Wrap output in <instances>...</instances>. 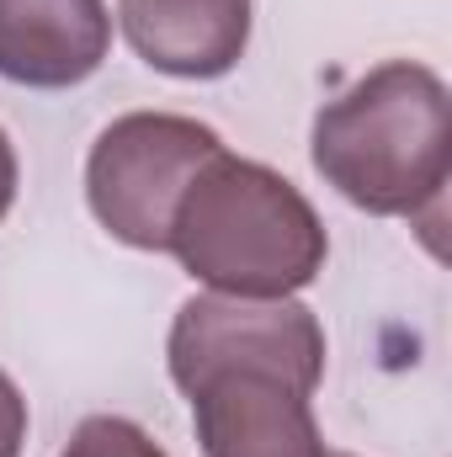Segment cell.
<instances>
[{
  "label": "cell",
  "instance_id": "obj_1",
  "mask_svg": "<svg viewBox=\"0 0 452 457\" xmlns=\"http://www.w3.org/2000/svg\"><path fill=\"white\" fill-rule=\"evenodd\" d=\"M314 170L378 219H415L452 176V96L437 70L389 59L314 117Z\"/></svg>",
  "mask_w": 452,
  "mask_h": 457
},
{
  "label": "cell",
  "instance_id": "obj_2",
  "mask_svg": "<svg viewBox=\"0 0 452 457\" xmlns=\"http://www.w3.org/2000/svg\"><path fill=\"white\" fill-rule=\"evenodd\" d=\"M165 250L208 293L293 298L325 271L331 239L282 170L219 149L181 192Z\"/></svg>",
  "mask_w": 452,
  "mask_h": 457
},
{
  "label": "cell",
  "instance_id": "obj_3",
  "mask_svg": "<svg viewBox=\"0 0 452 457\" xmlns=\"http://www.w3.org/2000/svg\"><path fill=\"white\" fill-rule=\"evenodd\" d=\"M224 149V138L176 112H128L91 144L86 203L96 224L133 250H165L171 219L192 176Z\"/></svg>",
  "mask_w": 452,
  "mask_h": 457
},
{
  "label": "cell",
  "instance_id": "obj_4",
  "mask_svg": "<svg viewBox=\"0 0 452 457\" xmlns=\"http://www.w3.org/2000/svg\"><path fill=\"white\" fill-rule=\"evenodd\" d=\"M165 356H171V378L181 394L219 367H261L314 394L325 378V330L314 309H304L298 298L197 293L181 303Z\"/></svg>",
  "mask_w": 452,
  "mask_h": 457
},
{
  "label": "cell",
  "instance_id": "obj_5",
  "mask_svg": "<svg viewBox=\"0 0 452 457\" xmlns=\"http://www.w3.org/2000/svg\"><path fill=\"white\" fill-rule=\"evenodd\" d=\"M187 399L208 457H331L309 410L314 394L277 372L219 367L203 383H192Z\"/></svg>",
  "mask_w": 452,
  "mask_h": 457
},
{
  "label": "cell",
  "instance_id": "obj_6",
  "mask_svg": "<svg viewBox=\"0 0 452 457\" xmlns=\"http://www.w3.org/2000/svg\"><path fill=\"white\" fill-rule=\"evenodd\" d=\"M113 54L107 0H0V80L70 91Z\"/></svg>",
  "mask_w": 452,
  "mask_h": 457
},
{
  "label": "cell",
  "instance_id": "obj_7",
  "mask_svg": "<svg viewBox=\"0 0 452 457\" xmlns=\"http://www.w3.org/2000/svg\"><path fill=\"white\" fill-rule=\"evenodd\" d=\"M133 54L176 80H219L245 59L250 0H117Z\"/></svg>",
  "mask_w": 452,
  "mask_h": 457
},
{
  "label": "cell",
  "instance_id": "obj_8",
  "mask_svg": "<svg viewBox=\"0 0 452 457\" xmlns=\"http://www.w3.org/2000/svg\"><path fill=\"white\" fill-rule=\"evenodd\" d=\"M64 457H165V447H160L144 426H133V420H122V415H91V420H80V431L70 436Z\"/></svg>",
  "mask_w": 452,
  "mask_h": 457
},
{
  "label": "cell",
  "instance_id": "obj_9",
  "mask_svg": "<svg viewBox=\"0 0 452 457\" xmlns=\"http://www.w3.org/2000/svg\"><path fill=\"white\" fill-rule=\"evenodd\" d=\"M21 442H27V399L0 372V457H21Z\"/></svg>",
  "mask_w": 452,
  "mask_h": 457
},
{
  "label": "cell",
  "instance_id": "obj_10",
  "mask_svg": "<svg viewBox=\"0 0 452 457\" xmlns=\"http://www.w3.org/2000/svg\"><path fill=\"white\" fill-rule=\"evenodd\" d=\"M16 149H11V138H5V128H0V219L11 213V203H16Z\"/></svg>",
  "mask_w": 452,
  "mask_h": 457
},
{
  "label": "cell",
  "instance_id": "obj_11",
  "mask_svg": "<svg viewBox=\"0 0 452 457\" xmlns=\"http://www.w3.org/2000/svg\"><path fill=\"white\" fill-rule=\"evenodd\" d=\"M336 457H351V453H336Z\"/></svg>",
  "mask_w": 452,
  "mask_h": 457
}]
</instances>
